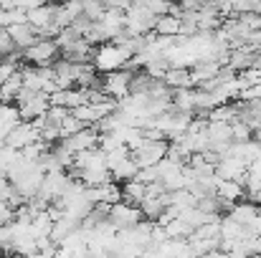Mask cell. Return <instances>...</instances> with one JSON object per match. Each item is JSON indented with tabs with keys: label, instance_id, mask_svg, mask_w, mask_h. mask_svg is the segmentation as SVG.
I'll return each mask as SVG.
<instances>
[{
	"label": "cell",
	"instance_id": "6da1fadb",
	"mask_svg": "<svg viewBox=\"0 0 261 258\" xmlns=\"http://www.w3.org/2000/svg\"><path fill=\"white\" fill-rule=\"evenodd\" d=\"M129 59H132V53H129L127 48H122V46H117V43L107 41V43L94 46L91 66H94L96 71L107 74V71H117V69H122Z\"/></svg>",
	"mask_w": 261,
	"mask_h": 258
},
{
	"label": "cell",
	"instance_id": "7a4b0ae2",
	"mask_svg": "<svg viewBox=\"0 0 261 258\" xmlns=\"http://www.w3.org/2000/svg\"><path fill=\"white\" fill-rule=\"evenodd\" d=\"M13 104L18 106V114H20L23 122H33V119L43 117V114L48 111V106H51L48 94H43V91H31V89H20Z\"/></svg>",
	"mask_w": 261,
	"mask_h": 258
},
{
	"label": "cell",
	"instance_id": "3957f363",
	"mask_svg": "<svg viewBox=\"0 0 261 258\" xmlns=\"http://www.w3.org/2000/svg\"><path fill=\"white\" fill-rule=\"evenodd\" d=\"M168 155V139H158V142H142L137 150L129 152V157L135 160L137 167H155L160 160H165Z\"/></svg>",
	"mask_w": 261,
	"mask_h": 258
},
{
	"label": "cell",
	"instance_id": "277c9868",
	"mask_svg": "<svg viewBox=\"0 0 261 258\" xmlns=\"http://www.w3.org/2000/svg\"><path fill=\"white\" fill-rule=\"evenodd\" d=\"M59 56V46L54 38H38L33 46H28L23 51V59L31 64V66H51Z\"/></svg>",
	"mask_w": 261,
	"mask_h": 258
},
{
	"label": "cell",
	"instance_id": "5b68a950",
	"mask_svg": "<svg viewBox=\"0 0 261 258\" xmlns=\"http://www.w3.org/2000/svg\"><path fill=\"white\" fill-rule=\"evenodd\" d=\"M38 139H41V137H38V129H36L31 122H18V124L8 132V137L3 139V145L20 152V150L31 147L33 142H38Z\"/></svg>",
	"mask_w": 261,
	"mask_h": 258
},
{
	"label": "cell",
	"instance_id": "8992f818",
	"mask_svg": "<svg viewBox=\"0 0 261 258\" xmlns=\"http://www.w3.org/2000/svg\"><path fill=\"white\" fill-rule=\"evenodd\" d=\"M129 81H132V71H124V69H117V71H107L104 79H101V91L109 96V99H122L129 94Z\"/></svg>",
	"mask_w": 261,
	"mask_h": 258
},
{
	"label": "cell",
	"instance_id": "52a82bcc",
	"mask_svg": "<svg viewBox=\"0 0 261 258\" xmlns=\"http://www.w3.org/2000/svg\"><path fill=\"white\" fill-rule=\"evenodd\" d=\"M142 220V213L140 208L135 205H127V203H114L109 208V223L117 228V231H124V228H132Z\"/></svg>",
	"mask_w": 261,
	"mask_h": 258
},
{
	"label": "cell",
	"instance_id": "ba28073f",
	"mask_svg": "<svg viewBox=\"0 0 261 258\" xmlns=\"http://www.w3.org/2000/svg\"><path fill=\"white\" fill-rule=\"evenodd\" d=\"M96 142H99V132H96L94 127H87V129H82V132H76V134H71V137H64L59 145H61L64 150H69L71 155H76V152H84V150L96 147Z\"/></svg>",
	"mask_w": 261,
	"mask_h": 258
},
{
	"label": "cell",
	"instance_id": "9c48e42d",
	"mask_svg": "<svg viewBox=\"0 0 261 258\" xmlns=\"http://www.w3.org/2000/svg\"><path fill=\"white\" fill-rule=\"evenodd\" d=\"M76 18H82V0H64V3H54V25L69 28Z\"/></svg>",
	"mask_w": 261,
	"mask_h": 258
},
{
	"label": "cell",
	"instance_id": "30bf717a",
	"mask_svg": "<svg viewBox=\"0 0 261 258\" xmlns=\"http://www.w3.org/2000/svg\"><path fill=\"white\" fill-rule=\"evenodd\" d=\"M96 25L104 33V38L112 41L114 36L124 33V13L122 10H104V15L96 20Z\"/></svg>",
	"mask_w": 261,
	"mask_h": 258
},
{
	"label": "cell",
	"instance_id": "8fae6325",
	"mask_svg": "<svg viewBox=\"0 0 261 258\" xmlns=\"http://www.w3.org/2000/svg\"><path fill=\"white\" fill-rule=\"evenodd\" d=\"M54 74H56V86L59 89H74L76 79H79V64H71L66 59L61 61H54Z\"/></svg>",
	"mask_w": 261,
	"mask_h": 258
},
{
	"label": "cell",
	"instance_id": "7c38bea8",
	"mask_svg": "<svg viewBox=\"0 0 261 258\" xmlns=\"http://www.w3.org/2000/svg\"><path fill=\"white\" fill-rule=\"evenodd\" d=\"M5 31H8V36H10L13 46H15V48H20V51H25L28 46H33V43L38 41V36H36L33 25H28V23H15V25H10V28H5Z\"/></svg>",
	"mask_w": 261,
	"mask_h": 258
},
{
	"label": "cell",
	"instance_id": "4fadbf2b",
	"mask_svg": "<svg viewBox=\"0 0 261 258\" xmlns=\"http://www.w3.org/2000/svg\"><path fill=\"white\" fill-rule=\"evenodd\" d=\"M246 162L244 160H239V157H223L218 165H216V177L218 180H241L244 177V172H246Z\"/></svg>",
	"mask_w": 261,
	"mask_h": 258
},
{
	"label": "cell",
	"instance_id": "5bb4252c",
	"mask_svg": "<svg viewBox=\"0 0 261 258\" xmlns=\"http://www.w3.org/2000/svg\"><path fill=\"white\" fill-rule=\"evenodd\" d=\"M259 205L256 203H251V200H239V203H233V208L228 210V218H233L236 223H241V225H249L256 215H259Z\"/></svg>",
	"mask_w": 261,
	"mask_h": 258
},
{
	"label": "cell",
	"instance_id": "9a60e30c",
	"mask_svg": "<svg viewBox=\"0 0 261 258\" xmlns=\"http://www.w3.org/2000/svg\"><path fill=\"white\" fill-rule=\"evenodd\" d=\"M205 137H208L211 147L231 145V142H233V139H231V124H226V122H208V127H205ZM211 147H208V150H211Z\"/></svg>",
	"mask_w": 261,
	"mask_h": 258
},
{
	"label": "cell",
	"instance_id": "2e32d148",
	"mask_svg": "<svg viewBox=\"0 0 261 258\" xmlns=\"http://www.w3.org/2000/svg\"><path fill=\"white\" fill-rule=\"evenodd\" d=\"M216 74H218V64H213V61H195L190 66V81H193V86L213 81Z\"/></svg>",
	"mask_w": 261,
	"mask_h": 258
},
{
	"label": "cell",
	"instance_id": "e0dca14e",
	"mask_svg": "<svg viewBox=\"0 0 261 258\" xmlns=\"http://www.w3.org/2000/svg\"><path fill=\"white\" fill-rule=\"evenodd\" d=\"M145 195H147V185H142L140 180H127V182H122V203L140 208V203L145 200Z\"/></svg>",
	"mask_w": 261,
	"mask_h": 258
},
{
	"label": "cell",
	"instance_id": "ac0fdd59",
	"mask_svg": "<svg viewBox=\"0 0 261 258\" xmlns=\"http://www.w3.org/2000/svg\"><path fill=\"white\" fill-rule=\"evenodd\" d=\"M221 238L223 241H246V238H251V233H249V228L246 225H241V223H236L233 218H221Z\"/></svg>",
	"mask_w": 261,
	"mask_h": 258
},
{
	"label": "cell",
	"instance_id": "d6986e66",
	"mask_svg": "<svg viewBox=\"0 0 261 258\" xmlns=\"http://www.w3.org/2000/svg\"><path fill=\"white\" fill-rule=\"evenodd\" d=\"M163 81H165V86L170 91H175V89H190L193 86V81H190V69H185V66H170L165 71Z\"/></svg>",
	"mask_w": 261,
	"mask_h": 258
},
{
	"label": "cell",
	"instance_id": "ffe728a7",
	"mask_svg": "<svg viewBox=\"0 0 261 258\" xmlns=\"http://www.w3.org/2000/svg\"><path fill=\"white\" fill-rule=\"evenodd\" d=\"M216 195H218V197H223V200H228V203L246 200L244 187H241L236 180H218V185H216Z\"/></svg>",
	"mask_w": 261,
	"mask_h": 258
},
{
	"label": "cell",
	"instance_id": "44dd1931",
	"mask_svg": "<svg viewBox=\"0 0 261 258\" xmlns=\"http://www.w3.org/2000/svg\"><path fill=\"white\" fill-rule=\"evenodd\" d=\"M18 122H23L20 114H18V106H15V104H0V139H5L8 132H10Z\"/></svg>",
	"mask_w": 261,
	"mask_h": 258
},
{
	"label": "cell",
	"instance_id": "7402d4cb",
	"mask_svg": "<svg viewBox=\"0 0 261 258\" xmlns=\"http://www.w3.org/2000/svg\"><path fill=\"white\" fill-rule=\"evenodd\" d=\"M137 170H140V167L135 165V160H132V157H127V160L117 162V165H114V167H112L109 172H112V180L122 185V182H127V180H135Z\"/></svg>",
	"mask_w": 261,
	"mask_h": 258
},
{
	"label": "cell",
	"instance_id": "603a6c76",
	"mask_svg": "<svg viewBox=\"0 0 261 258\" xmlns=\"http://www.w3.org/2000/svg\"><path fill=\"white\" fill-rule=\"evenodd\" d=\"M155 33L158 36H180V20L173 15H160L155 20Z\"/></svg>",
	"mask_w": 261,
	"mask_h": 258
},
{
	"label": "cell",
	"instance_id": "cb8c5ba5",
	"mask_svg": "<svg viewBox=\"0 0 261 258\" xmlns=\"http://www.w3.org/2000/svg\"><path fill=\"white\" fill-rule=\"evenodd\" d=\"M165 228V236L168 238H190L193 236V231L195 228H190L188 223H182L180 218H175V220H170L168 225H163Z\"/></svg>",
	"mask_w": 261,
	"mask_h": 258
},
{
	"label": "cell",
	"instance_id": "d4e9b609",
	"mask_svg": "<svg viewBox=\"0 0 261 258\" xmlns=\"http://www.w3.org/2000/svg\"><path fill=\"white\" fill-rule=\"evenodd\" d=\"M104 5H101V0H82V15L91 20V23H96L101 15H104Z\"/></svg>",
	"mask_w": 261,
	"mask_h": 258
},
{
	"label": "cell",
	"instance_id": "484cf974",
	"mask_svg": "<svg viewBox=\"0 0 261 258\" xmlns=\"http://www.w3.org/2000/svg\"><path fill=\"white\" fill-rule=\"evenodd\" d=\"M59 127H61V139H64V137H71V134H76V132H82V129H87V124H84L82 119H76L71 111H69V117H66Z\"/></svg>",
	"mask_w": 261,
	"mask_h": 258
},
{
	"label": "cell",
	"instance_id": "4316f807",
	"mask_svg": "<svg viewBox=\"0 0 261 258\" xmlns=\"http://www.w3.org/2000/svg\"><path fill=\"white\" fill-rule=\"evenodd\" d=\"M15 23H25V10H0V28H10Z\"/></svg>",
	"mask_w": 261,
	"mask_h": 258
},
{
	"label": "cell",
	"instance_id": "83f0119b",
	"mask_svg": "<svg viewBox=\"0 0 261 258\" xmlns=\"http://www.w3.org/2000/svg\"><path fill=\"white\" fill-rule=\"evenodd\" d=\"M195 197L188 192V190H173L170 192V205H175V208H195Z\"/></svg>",
	"mask_w": 261,
	"mask_h": 258
},
{
	"label": "cell",
	"instance_id": "f1b7e54d",
	"mask_svg": "<svg viewBox=\"0 0 261 258\" xmlns=\"http://www.w3.org/2000/svg\"><path fill=\"white\" fill-rule=\"evenodd\" d=\"M231 139L233 142H249L251 139V129L244 122H231Z\"/></svg>",
	"mask_w": 261,
	"mask_h": 258
},
{
	"label": "cell",
	"instance_id": "f546056e",
	"mask_svg": "<svg viewBox=\"0 0 261 258\" xmlns=\"http://www.w3.org/2000/svg\"><path fill=\"white\" fill-rule=\"evenodd\" d=\"M66 117H69V109H64V106H48V111H46V119L54 124H61Z\"/></svg>",
	"mask_w": 261,
	"mask_h": 258
},
{
	"label": "cell",
	"instance_id": "4dcf8cb0",
	"mask_svg": "<svg viewBox=\"0 0 261 258\" xmlns=\"http://www.w3.org/2000/svg\"><path fill=\"white\" fill-rule=\"evenodd\" d=\"M13 3H15V8H18V10H25V13H28V10H33V8L48 5L51 0H13Z\"/></svg>",
	"mask_w": 261,
	"mask_h": 258
},
{
	"label": "cell",
	"instance_id": "1f68e13d",
	"mask_svg": "<svg viewBox=\"0 0 261 258\" xmlns=\"http://www.w3.org/2000/svg\"><path fill=\"white\" fill-rule=\"evenodd\" d=\"M101 5H104L107 10H122V13H124L132 3H129V0H101Z\"/></svg>",
	"mask_w": 261,
	"mask_h": 258
},
{
	"label": "cell",
	"instance_id": "d6a6232c",
	"mask_svg": "<svg viewBox=\"0 0 261 258\" xmlns=\"http://www.w3.org/2000/svg\"><path fill=\"white\" fill-rule=\"evenodd\" d=\"M10 220H13V208L5 200H0V225H8Z\"/></svg>",
	"mask_w": 261,
	"mask_h": 258
},
{
	"label": "cell",
	"instance_id": "836d02e7",
	"mask_svg": "<svg viewBox=\"0 0 261 258\" xmlns=\"http://www.w3.org/2000/svg\"><path fill=\"white\" fill-rule=\"evenodd\" d=\"M203 3H205V0H177V5H180L182 10H200Z\"/></svg>",
	"mask_w": 261,
	"mask_h": 258
},
{
	"label": "cell",
	"instance_id": "e575fe53",
	"mask_svg": "<svg viewBox=\"0 0 261 258\" xmlns=\"http://www.w3.org/2000/svg\"><path fill=\"white\" fill-rule=\"evenodd\" d=\"M246 228H249V233H251V236H261V210H259V215H256Z\"/></svg>",
	"mask_w": 261,
	"mask_h": 258
},
{
	"label": "cell",
	"instance_id": "d590c367",
	"mask_svg": "<svg viewBox=\"0 0 261 258\" xmlns=\"http://www.w3.org/2000/svg\"><path fill=\"white\" fill-rule=\"evenodd\" d=\"M203 258H228V256H226L223 251H211V253H205Z\"/></svg>",
	"mask_w": 261,
	"mask_h": 258
},
{
	"label": "cell",
	"instance_id": "8d00e7d4",
	"mask_svg": "<svg viewBox=\"0 0 261 258\" xmlns=\"http://www.w3.org/2000/svg\"><path fill=\"white\" fill-rule=\"evenodd\" d=\"M23 258H51V256H46V253H41V251H36V253H31V256H23Z\"/></svg>",
	"mask_w": 261,
	"mask_h": 258
},
{
	"label": "cell",
	"instance_id": "74e56055",
	"mask_svg": "<svg viewBox=\"0 0 261 258\" xmlns=\"http://www.w3.org/2000/svg\"><path fill=\"white\" fill-rule=\"evenodd\" d=\"M0 258H23V256H18V253H8V256H0Z\"/></svg>",
	"mask_w": 261,
	"mask_h": 258
},
{
	"label": "cell",
	"instance_id": "f35d334b",
	"mask_svg": "<svg viewBox=\"0 0 261 258\" xmlns=\"http://www.w3.org/2000/svg\"><path fill=\"white\" fill-rule=\"evenodd\" d=\"M51 3H64V0H51Z\"/></svg>",
	"mask_w": 261,
	"mask_h": 258
},
{
	"label": "cell",
	"instance_id": "ab89813d",
	"mask_svg": "<svg viewBox=\"0 0 261 258\" xmlns=\"http://www.w3.org/2000/svg\"><path fill=\"white\" fill-rule=\"evenodd\" d=\"M165 3H177V0H165Z\"/></svg>",
	"mask_w": 261,
	"mask_h": 258
},
{
	"label": "cell",
	"instance_id": "60d3db41",
	"mask_svg": "<svg viewBox=\"0 0 261 258\" xmlns=\"http://www.w3.org/2000/svg\"><path fill=\"white\" fill-rule=\"evenodd\" d=\"M259 256H261V253H259Z\"/></svg>",
	"mask_w": 261,
	"mask_h": 258
}]
</instances>
